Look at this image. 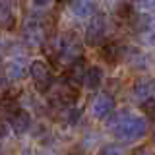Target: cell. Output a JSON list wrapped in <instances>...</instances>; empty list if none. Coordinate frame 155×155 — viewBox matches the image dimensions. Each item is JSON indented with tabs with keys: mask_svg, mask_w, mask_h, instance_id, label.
<instances>
[{
	"mask_svg": "<svg viewBox=\"0 0 155 155\" xmlns=\"http://www.w3.org/2000/svg\"><path fill=\"white\" fill-rule=\"evenodd\" d=\"M109 130L118 142H136L147 132V122L142 116H136L128 110H120L109 120Z\"/></svg>",
	"mask_w": 155,
	"mask_h": 155,
	"instance_id": "cell-1",
	"label": "cell"
},
{
	"mask_svg": "<svg viewBox=\"0 0 155 155\" xmlns=\"http://www.w3.org/2000/svg\"><path fill=\"white\" fill-rule=\"evenodd\" d=\"M21 37L27 47H41L47 41V21L39 14H31L25 18L21 25Z\"/></svg>",
	"mask_w": 155,
	"mask_h": 155,
	"instance_id": "cell-2",
	"label": "cell"
},
{
	"mask_svg": "<svg viewBox=\"0 0 155 155\" xmlns=\"http://www.w3.org/2000/svg\"><path fill=\"white\" fill-rule=\"evenodd\" d=\"M107 31H109V21L103 14H95L93 18L89 19L85 27V43L89 47H99L105 43L107 39Z\"/></svg>",
	"mask_w": 155,
	"mask_h": 155,
	"instance_id": "cell-3",
	"label": "cell"
},
{
	"mask_svg": "<svg viewBox=\"0 0 155 155\" xmlns=\"http://www.w3.org/2000/svg\"><path fill=\"white\" fill-rule=\"evenodd\" d=\"M78 58H81V41L78 39L76 33L68 31L60 37V56H58V62L72 64Z\"/></svg>",
	"mask_w": 155,
	"mask_h": 155,
	"instance_id": "cell-4",
	"label": "cell"
},
{
	"mask_svg": "<svg viewBox=\"0 0 155 155\" xmlns=\"http://www.w3.org/2000/svg\"><path fill=\"white\" fill-rule=\"evenodd\" d=\"M29 74H31V80H33V84H35V89L41 91V93H47L52 87V84H54L51 68L41 60H33L31 64H29Z\"/></svg>",
	"mask_w": 155,
	"mask_h": 155,
	"instance_id": "cell-5",
	"label": "cell"
},
{
	"mask_svg": "<svg viewBox=\"0 0 155 155\" xmlns=\"http://www.w3.org/2000/svg\"><path fill=\"white\" fill-rule=\"evenodd\" d=\"M89 110H91V116H95V118H105L114 110V99L109 93H99L91 101Z\"/></svg>",
	"mask_w": 155,
	"mask_h": 155,
	"instance_id": "cell-6",
	"label": "cell"
},
{
	"mask_svg": "<svg viewBox=\"0 0 155 155\" xmlns=\"http://www.w3.org/2000/svg\"><path fill=\"white\" fill-rule=\"evenodd\" d=\"M85 62L84 58H78L72 64H68V70H66V76H64V81L68 85H72L74 89H78L81 84H84V78H85Z\"/></svg>",
	"mask_w": 155,
	"mask_h": 155,
	"instance_id": "cell-7",
	"label": "cell"
},
{
	"mask_svg": "<svg viewBox=\"0 0 155 155\" xmlns=\"http://www.w3.org/2000/svg\"><path fill=\"white\" fill-rule=\"evenodd\" d=\"M29 72V66L27 62L23 60V56H18V58H10L4 66V74L10 81H19L21 78H25V74Z\"/></svg>",
	"mask_w": 155,
	"mask_h": 155,
	"instance_id": "cell-8",
	"label": "cell"
},
{
	"mask_svg": "<svg viewBox=\"0 0 155 155\" xmlns=\"http://www.w3.org/2000/svg\"><path fill=\"white\" fill-rule=\"evenodd\" d=\"M153 93H155V81L151 78H140V80H136V84L132 87L134 99H138L140 103H143V101L151 99Z\"/></svg>",
	"mask_w": 155,
	"mask_h": 155,
	"instance_id": "cell-9",
	"label": "cell"
},
{
	"mask_svg": "<svg viewBox=\"0 0 155 155\" xmlns=\"http://www.w3.org/2000/svg\"><path fill=\"white\" fill-rule=\"evenodd\" d=\"M19 110V105H18V99L12 95H4L0 99V120H12L14 116L18 114Z\"/></svg>",
	"mask_w": 155,
	"mask_h": 155,
	"instance_id": "cell-10",
	"label": "cell"
},
{
	"mask_svg": "<svg viewBox=\"0 0 155 155\" xmlns=\"http://www.w3.org/2000/svg\"><path fill=\"white\" fill-rule=\"evenodd\" d=\"M101 54H103V58H105L107 62L114 64V62H118L120 58H122L124 51H122V47H120L118 43L110 41V43H105V45H103V48H101Z\"/></svg>",
	"mask_w": 155,
	"mask_h": 155,
	"instance_id": "cell-11",
	"label": "cell"
},
{
	"mask_svg": "<svg viewBox=\"0 0 155 155\" xmlns=\"http://www.w3.org/2000/svg\"><path fill=\"white\" fill-rule=\"evenodd\" d=\"M101 81H103V70H101L99 66L87 68L85 78H84V85L87 89H97V87L101 85Z\"/></svg>",
	"mask_w": 155,
	"mask_h": 155,
	"instance_id": "cell-12",
	"label": "cell"
},
{
	"mask_svg": "<svg viewBox=\"0 0 155 155\" xmlns=\"http://www.w3.org/2000/svg\"><path fill=\"white\" fill-rule=\"evenodd\" d=\"M10 124H12V128H14V132H16V134H23V132L29 128V124H31L29 113H27V110H21V109H19L18 114L14 116L12 120H10Z\"/></svg>",
	"mask_w": 155,
	"mask_h": 155,
	"instance_id": "cell-13",
	"label": "cell"
},
{
	"mask_svg": "<svg viewBox=\"0 0 155 155\" xmlns=\"http://www.w3.org/2000/svg\"><path fill=\"white\" fill-rule=\"evenodd\" d=\"M0 27L2 29L14 27V14H12L10 0H0Z\"/></svg>",
	"mask_w": 155,
	"mask_h": 155,
	"instance_id": "cell-14",
	"label": "cell"
},
{
	"mask_svg": "<svg viewBox=\"0 0 155 155\" xmlns=\"http://www.w3.org/2000/svg\"><path fill=\"white\" fill-rule=\"evenodd\" d=\"M128 62L136 68H142V66H145V56L138 51H128Z\"/></svg>",
	"mask_w": 155,
	"mask_h": 155,
	"instance_id": "cell-15",
	"label": "cell"
},
{
	"mask_svg": "<svg viewBox=\"0 0 155 155\" xmlns=\"http://www.w3.org/2000/svg\"><path fill=\"white\" fill-rule=\"evenodd\" d=\"M142 109H143V113H145L147 118L155 120V99H153V97H151V99H147V101H143Z\"/></svg>",
	"mask_w": 155,
	"mask_h": 155,
	"instance_id": "cell-16",
	"label": "cell"
},
{
	"mask_svg": "<svg viewBox=\"0 0 155 155\" xmlns=\"http://www.w3.org/2000/svg\"><path fill=\"white\" fill-rule=\"evenodd\" d=\"M136 8L140 12H155V0H136Z\"/></svg>",
	"mask_w": 155,
	"mask_h": 155,
	"instance_id": "cell-17",
	"label": "cell"
},
{
	"mask_svg": "<svg viewBox=\"0 0 155 155\" xmlns=\"http://www.w3.org/2000/svg\"><path fill=\"white\" fill-rule=\"evenodd\" d=\"M101 155H124V149L116 143H110V145H107V147H103Z\"/></svg>",
	"mask_w": 155,
	"mask_h": 155,
	"instance_id": "cell-18",
	"label": "cell"
},
{
	"mask_svg": "<svg viewBox=\"0 0 155 155\" xmlns=\"http://www.w3.org/2000/svg\"><path fill=\"white\" fill-rule=\"evenodd\" d=\"M33 2H35V6H47L51 0H33Z\"/></svg>",
	"mask_w": 155,
	"mask_h": 155,
	"instance_id": "cell-19",
	"label": "cell"
},
{
	"mask_svg": "<svg viewBox=\"0 0 155 155\" xmlns=\"http://www.w3.org/2000/svg\"><path fill=\"white\" fill-rule=\"evenodd\" d=\"M23 155H33V153H29V151H27V153H23Z\"/></svg>",
	"mask_w": 155,
	"mask_h": 155,
	"instance_id": "cell-20",
	"label": "cell"
},
{
	"mask_svg": "<svg viewBox=\"0 0 155 155\" xmlns=\"http://www.w3.org/2000/svg\"><path fill=\"white\" fill-rule=\"evenodd\" d=\"M60 2H70V0H60Z\"/></svg>",
	"mask_w": 155,
	"mask_h": 155,
	"instance_id": "cell-21",
	"label": "cell"
},
{
	"mask_svg": "<svg viewBox=\"0 0 155 155\" xmlns=\"http://www.w3.org/2000/svg\"><path fill=\"white\" fill-rule=\"evenodd\" d=\"M0 52H2V43H0Z\"/></svg>",
	"mask_w": 155,
	"mask_h": 155,
	"instance_id": "cell-22",
	"label": "cell"
}]
</instances>
